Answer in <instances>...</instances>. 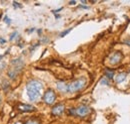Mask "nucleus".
I'll return each instance as SVG.
<instances>
[{"mask_svg":"<svg viewBox=\"0 0 130 124\" xmlns=\"http://www.w3.org/2000/svg\"><path fill=\"white\" fill-rule=\"evenodd\" d=\"M43 85L37 80H30L26 85L27 96L30 101H37L41 97Z\"/></svg>","mask_w":130,"mask_h":124,"instance_id":"nucleus-1","label":"nucleus"},{"mask_svg":"<svg viewBox=\"0 0 130 124\" xmlns=\"http://www.w3.org/2000/svg\"><path fill=\"white\" fill-rule=\"evenodd\" d=\"M86 85V79L85 78H80L70 84L67 85V91L66 93H76L78 91H81Z\"/></svg>","mask_w":130,"mask_h":124,"instance_id":"nucleus-2","label":"nucleus"},{"mask_svg":"<svg viewBox=\"0 0 130 124\" xmlns=\"http://www.w3.org/2000/svg\"><path fill=\"white\" fill-rule=\"evenodd\" d=\"M43 100H44V102L46 104L52 105L55 102V100H56V94H55V92L52 89H48L44 93V95H43Z\"/></svg>","mask_w":130,"mask_h":124,"instance_id":"nucleus-3","label":"nucleus"},{"mask_svg":"<svg viewBox=\"0 0 130 124\" xmlns=\"http://www.w3.org/2000/svg\"><path fill=\"white\" fill-rule=\"evenodd\" d=\"M74 111H75V115H77L79 117H85V116H87L90 113L91 109L89 107L85 106V105H82V106L74 109Z\"/></svg>","mask_w":130,"mask_h":124,"instance_id":"nucleus-4","label":"nucleus"},{"mask_svg":"<svg viewBox=\"0 0 130 124\" xmlns=\"http://www.w3.org/2000/svg\"><path fill=\"white\" fill-rule=\"evenodd\" d=\"M121 60H122V53L121 52H114L111 56H110V58H109V63L111 64V65H117V64H119L120 62H121Z\"/></svg>","mask_w":130,"mask_h":124,"instance_id":"nucleus-5","label":"nucleus"},{"mask_svg":"<svg viewBox=\"0 0 130 124\" xmlns=\"http://www.w3.org/2000/svg\"><path fill=\"white\" fill-rule=\"evenodd\" d=\"M65 110V107L63 104H57L55 105L53 108H52V115H55V116H59L61 115Z\"/></svg>","mask_w":130,"mask_h":124,"instance_id":"nucleus-6","label":"nucleus"},{"mask_svg":"<svg viewBox=\"0 0 130 124\" xmlns=\"http://www.w3.org/2000/svg\"><path fill=\"white\" fill-rule=\"evenodd\" d=\"M18 110L21 112H33L36 110V108L32 105H28V104H20L18 105Z\"/></svg>","mask_w":130,"mask_h":124,"instance_id":"nucleus-7","label":"nucleus"},{"mask_svg":"<svg viewBox=\"0 0 130 124\" xmlns=\"http://www.w3.org/2000/svg\"><path fill=\"white\" fill-rule=\"evenodd\" d=\"M126 78H127V74H126V73H120L119 75L116 76L115 82H116L117 84H121V83H123V82L126 80Z\"/></svg>","mask_w":130,"mask_h":124,"instance_id":"nucleus-8","label":"nucleus"},{"mask_svg":"<svg viewBox=\"0 0 130 124\" xmlns=\"http://www.w3.org/2000/svg\"><path fill=\"white\" fill-rule=\"evenodd\" d=\"M57 89H58L60 92L66 93V91H67V84H65L63 82H58V83H57Z\"/></svg>","mask_w":130,"mask_h":124,"instance_id":"nucleus-9","label":"nucleus"},{"mask_svg":"<svg viewBox=\"0 0 130 124\" xmlns=\"http://www.w3.org/2000/svg\"><path fill=\"white\" fill-rule=\"evenodd\" d=\"M105 76L108 80H111L113 79L114 77V71L113 70H110V69H105Z\"/></svg>","mask_w":130,"mask_h":124,"instance_id":"nucleus-10","label":"nucleus"},{"mask_svg":"<svg viewBox=\"0 0 130 124\" xmlns=\"http://www.w3.org/2000/svg\"><path fill=\"white\" fill-rule=\"evenodd\" d=\"M100 84H101V85H107V86H108V85H109V80L105 77V78H103V79L100 81Z\"/></svg>","mask_w":130,"mask_h":124,"instance_id":"nucleus-11","label":"nucleus"},{"mask_svg":"<svg viewBox=\"0 0 130 124\" xmlns=\"http://www.w3.org/2000/svg\"><path fill=\"white\" fill-rule=\"evenodd\" d=\"M71 30H72V28H68V29H66L65 31L61 32V33H60V37H63V36H65V35H66V34H68Z\"/></svg>","mask_w":130,"mask_h":124,"instance_id":"nucleus-12","label":"nucleus"},{"mask_svg":"<svg viewBox=\"0 0 130 124\" xmlns=\"http://www.w3.org/2000/svg\"><path fill=\"white\" fill-rule=\"evenodd\" d=\"M18 35V32L17 31H14L11 35H10V40H13V39H15V37Z\"/></svg>","mask_w":130,"mask_h":124,"instance_id":"nucleus-13","label":"nucleus"},{"mask_svg":"<svg viewBox=\"0 0 130 124\" xmlns=\"http://www.w3.org/2000/svg\"><path fill=\"white\" fill-rule=\"evenodd\" d=\"M4 22H6L7 24H10V23H11V19H10L7 15H5V16H4Z\"/></svg>","mask_w":130,"mask_h":124,"instance_id":"nucleus-14","label":"nucleus"},{"mask_svg":"<svg viewBox=\"0 0 130 124\" xmlns=\"http://www.w3.org/2000/svg\"><path fill=\"white\" fill-rule=\"evenodd\" d=\"M13 5H14V7L15 8H21L22 7V5L21 4H19L18 2H16V1H13Z\"/></svg>","mask_w":130,"mask_h":124,"instance_id":"nucleus-15","label":"nucleus"},{"mask_svg":"<svg viewBox=\"0 0 130 124\" xmlns=\"http://www.w3.org/2000/svg\"><path fill=\"white\" fill-rule=\"evenodd\" d=\"M26 124H40L37 120H29Z\"/></svg>","mask_w":130,"mask_h":124,"instance_id":"nucleus-16","label":"nucleus"},{"mask_svg":"<svg viewBox=\"0 0 130 124\" xmlns=\"http://www.w3.org/2000/svg\"><path fill=\"white\" fill-rule=\"evenodd\" d=\"M79 8H82V9H89V7L87 5H80Z\"/></svg>","mask_w":130,"mask_h":124,"instance_id":"nucleus-17","label":"nucleus"},{"mask_svg":"<svg viewBox=\"0 0 130 124\" xmlns=\"http://www.w3.org/2000/svg\"><path fill=\"white\" fill-rule=\"evenodd\" d=\"M5 42H6V40H5V39L0 38V43H2V44H3V43H5Z\"/></svg>","mask_w":130,"mask_h":124,"instance_id":"nucleus-18","label":"nucleus"},{"mask_svg":"<svg viewBox=\"0 0 130 124\" xmlns=\"http://www.w3.org/2000/svg\"><path fill=\"white\" fill-rule=\"evenodd\" d=\"M124 43H126V44L130 45V40H129V39H127V40H124Z\"/></svg>","mask_w":130,"mask_h":124,"instance_id":"nucleus-19","label":"nucleus"},{"mask_svg":"<svg viewBox=\"0 0 130 124\" xmlns=\"http://www.w3.org/2000/svg\"><path fill=\"white\" fill-rule=\"evenodd\" d=\"M69 4H70V5H74V4H76V1H70Z\"/></svg>","mask_w":130,"mask_h":124,"instance_id":"nucleus-20","label":"nucleus"},{"mask_svg":"<svg viewBox=\"0 0 130 124\" xmlns=\"http://www.w3.org/2000/svg\"><path fill=\"white\" fill-rule=\"evenodd\" d=\"M33 30H34V29L32 28V29H29V31H27V32H28V33H31V32H33Z\"/></svg>","mask_w":130,"mask_h":124,"instance_id":"nucleus-21","label":"nucleus"},{"mask_svg":"<svg viewBox=\"0 0 130 124\" xmlns=\"http://www.w3.org/2000/svg\"><path fill=\"white\" fill-rule=\"evenodd\" d=\"M15 124H22V122H16Z\"/></svg>","mask_w":130,"mask_h":124,"instance_id":"nucleus-22","label":"nucleus"},{"mask_svg":"<svg viewBox=\"0 0 130 124\" xmlns=\"http://www.w3.org/2000/svg\"><path fill=\"white\" fill-rule=\"evenodd\" d=\"M0 18H1V15H0Z\"/></svg>","mask_w":130,"mask_h":124,"instance_id":"nucleus-23","label":"nucleus"}]
</instances>
